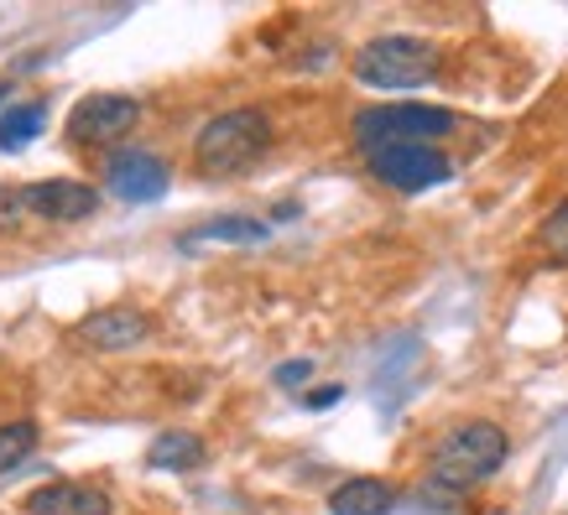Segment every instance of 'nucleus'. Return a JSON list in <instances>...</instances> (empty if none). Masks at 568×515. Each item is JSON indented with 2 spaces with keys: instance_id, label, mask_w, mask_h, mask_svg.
I'll return each instance as SVG.
<instances>
[{
  "instance_id": "19",
  "label": "nucleus",
  "mask_w": 568,
  "mask_h": 515,
  "mask_svg": "<svg viewBox=\"0 0 568 515\" xmlns=\"http://www.w3.org/2000/svg\"><path fill=\"white\" fill-rule=\"evenodd\" d=\"M6 100H11V84H0V104H6Z\"/></svg>"
},
{
  "instance_id": "4",
  "label": "nucleus",
  "mask_w": 568,
  "mask_h": 515,
  "mask_svg": "<svg viewBox=\"0 0 568 515\" xmlns=\"http://www.w3.org/2000/svg\"><path fill=\"white\" fill-rule=\"evenodd\" d=\"M266 146H272V121H266L261 110H230V115H214V121L199 131L193 156H199L209 172H241V167H251Z\"/></svg>"
},
{
  "instance_id": "13",
  "label": "nucleus",
  "mask_w": 568,
  "mask_h": 515,
  "mask_svg": "<svg viewBox=\"0 0 568 515\" xmlns=\"http://www.w3.org/2000/svg\"><path fill=\"white\" fill-rule=\"evenodd\" d=\"M42 125H48V104L42 100L6 104V110H0V152H21L27 141L42 136Z\"/></svg>"
},
{
  "instance_id": "2",
  "label": "nucleus",
  "mask_w": 568,
  "mask_h": 515,
  "mask_svg": "<svg viewBox=\"0 0 568 515\" xmlns=\"http://www.w3.org/2000/svg\"><path fill=\"white\" fill-rule=\"evenodd\" d=\"M355 79L365 89H423L438 79V48L407 32L376 37L355 52Z\"/></svg>"
},
{
  "instance_id": "12",
  "label": "nucleus",
  "mask_w": 568,
  "mask_h": 515,
  "mask_svg": "<svg viewBox=\"0 0 568 515\" xmlns=\"http://www.w3.org/2000/svg\"><path fill=\"white\" fill-rule=\"evenodd\" d=\"M209 240H224V245H256L266 240V224L261 219H241V214H230V219H209V224H193V229H183V250H199V245Z\"/></svg>"
},
{
  "instance_id": "1",
  "label": "nucleus",
  "mask_w": 568,
  "mask_h": 515,
  "mask_svg": "<svg viewBox=\"0 0 568 515\" xmlns=\"http://www.w3.org/2000/svg\"><path fill=\"white\" fill-rule=\"evenodd\" d=\"M506 432L496 422H465V428H454L438 447V459H433V490L438 495H459L469 484L490 480L500 464H506Z\"/></svg>"
},
{
  "instance_id": "6",
  "label": "nucleus",
  "mask_w": 568,
  "mask_h": 515,
  "mask_svg": "<svg viewBox=\"0 0 568 515\" xmlns=\"http://www.w3.org/2000/svg\"><path fill=\"white\" fill-rule=\"evenodd\" d=\"M136 121H141V104L131 100V94H89V100L73 104L69 136L79 141V146H110V141H121Z\"/></svg>"
},
{
  "instance_id": "15",
  "label": "nucleus",
  "mask_w": 568,
  "mask_h": 515,
  "mask_svg": "<svg viewBox=\"0 0 568 515\" xmlns=\"http://www.w3.org/2000/svg\"><path fill=\"white\" fill-rule=\"evenodd\" d=\"M37 453V422H6L0 428V474L21 468Z\"/></svg>"
},
{
  "instance_id": "14",
  "label": "nucleus",
  "mask_w": 568,
  "mask_h": 515,
  "mask_svg": "<svg viewBox=\"0 0 568 515\" xmlns=\"http://www.w3.org/2000/svg\"><path fill=\"white\" fill-rule=\"evenodd\" d=\"M146 464H152V468H173V474L199 468V464H204V437H199V432H162V437L146 447Z\"/></svg>"
},
{
  "instance_id": "9",
  "label": "nucleus",
  "mask_w": 568,
  "mask_h": 515,
  "mask_svg": "<svg viewBox=\"0 0 568 515\" xmlns=\"http://www.w3.org/2000/svg\"><path fill=\"white\" fill-rule=\"evenodd\" d=\"M32 515H110V495L94 484H73V480H52L42 490L27 495Z\"/></svg>"
},
{
  "instance_id": "10",
  "label": "nucleus",
  "mask_w": 568,
  "mask_h": 515,
  "mask_svg": "<svg viewBox=\"0 0 568 515\" xmlns=\"http://www.w3.org/2000/svg\"><path fill=\"white\" fill-rule=\"evenodd\" d=\"M79 333H84V343H94V349H131V343L146 339V312H136V308H100V312H89L84 323H79Z\"/></svg>"
},
{
  "instance_id": "17",
  "label": "nucleus",
  "mask_w": 568,
  "mask_h": 515,
  "mask_svg": "<svg viewBox=\"0 0 568 515\" xmlns=\"http://www.w3.org/2000/svg\"><path fill=\"white\" fill-rule=\"evenodd\" d=\"M308 380H313V360H287L276 370V385H282V391H297V385H308Z\"/></svg>"
},
{
  "instance_id": "20",
  "label": "nucleus",
  "mask_w": 568,
  "mask_h": 515,
  "mask_svg": "<svg viewBox=\"0 0 568 515\" xmlns=\"http://www.w3.org/2000/svg\"><path fill=\"white\" fill-rule=\"evenodd\" d=\"M564 260H568V245H564Z\"/></svg>"
},
{
  "instance_id": "11",
  "label": "nucleus",
  "mask_w": 568,
  "mask_h": 515,
  "mask_svg": "<svg viewBox=\"0 0 568 515\" xmlns=\"http://www.w3.org/2000/svg\"><path fill=\"white\" fill-rule=\"evenodd\" d=\"M396 511V490L386 480H345L334 495H328V515H392Z\"/></svg>"
},
{
  "instance_id": "3",
  "label": "nucleus",
  "mask_w": 568,
  "mask_h": 515,
  "mask_svg": "<svg viewBox=\"0 0 568 515\" xmlns=\"http://www.w3.org/2000/svg\"><path fill=\"white\" fill-rule=\"evenodd\" d=\"M448 131H454V110L438 104H381L355 115V141L365 146V156L386 146H433Z\"/></svg>"
},
{
  "instance_id": "5",
  "label": "nucleus",
  "mask_w": 568,
  "mask_h": 515,
  "mask_svg": "<svg viewBox=\"0 0 568 515\" xmlns=\"http://www.w3.org/2000/svg\"><path fill=\"white\" fill-rule=\"evenodd\" d=\"M371 172L396 193H423L448 183L454 162L438 146H386V152H371Z\"/></svg>"
},
{
  "instance_id": "18",
  "label": "nucleus",
  "mask_w": 568,
  "mask_h": 515,
  "mask_svg": "<svg viewBox=\"0 0 568 515\" xmlns=\"http://www.w3.org/2000/svg\"><path fill=\"white\" fill-rule=\"evenodd\" d=\"M339 395H345V385H318V391L303 395V406H308V412H324V406H334Z\"/></svg>"
},
{
  "instance_id": "7",
  "label": "nucleus",
  "mask_w": 568,
  "mask_h": 515,
  "mask_svg": "<svg viewBox=\"0 0 568 515\" xmlns=\"http://www.w3.org/2000/svg\"><path fill=\"white\" fill-rule=\"evenodd\" d=\"M104 183L121 204H156L173 177H168V162L152 152H115L110 167H104Z\"/></svg>"
},
{
  "instance_id": "16",
  "label": "nucleus",
  "mask_w": 568,
  "mask_h": 515,
  "mask_svg": "<svg viewBox=\"0 0 568 515\" xmlns=\"http://www.w3.org/2000/svg\"><path fill=\"white\" fill-rule=\"evenodd\" d=\"M21 214H27V198H21V188L0 183V235H6V229H17Z\"/></svg>"
},
{
  "instance_id": "8",
  "label": "nucleus",
  "mask_w": 568,
  "mask_h": 515,
  "mask_svg": "<svg viewBox=\"0 0 568 515\" xmlns=\"http://www.w3.org/2000/svg\"><path fill=\"white\" fill-rule=\"evenodd\" d=\"M21 198H27V214H42L52 224H79L100 208V193L89 188V183H73V177L32 183V188H21Z\"/></svg>"
}]
</instances>
